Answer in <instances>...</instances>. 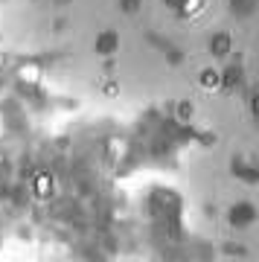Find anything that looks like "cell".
Instances as JSON below:
<instances>
[{
	"label": "cell",
	"mask_w": 259,
	"mask_h": 262,
	"mask_svg": "<svg viewBox=\"0 0 259 262\" xmlns=\"http://www.w3.org/2000/svg\"><path fill=\"white\" fill-rule=\"evenodd\" d=\"M53 175L50 172H35V178H32V192H35V198H41V201H47V198H53Z\"/></svg>",
	"instance_id": "1"
},
{
	"label": "cell",
	"mask_w": 259,
	"mask_h": 262,
	"mask_svg": "<svg viewBox=\"0 0 259 262\" xmlns=\"http://www.w3.org/2000/svg\"><path fill=\"white\" fill-rule=\"evenodd\" d=\"M204 6H207V3H204V0H180V15H184V18H198V15H204Z\"/></svg>",
	"instance_id": "2"
},
{
	"label": "cell",
	"mask_w": 259,
	"mask_h": 262,
	"mask_svg": "<svg viewBox=\"0 0 259 262\" xmlns=\"http://www.w3.org/2000/svg\"><path fill=\"white\" fill-rule=\"evenodd\" d=\"M201 88H204V91H219L221 88V73L219 70H204L201 73Z\"/></svg>",
	"instance_id": "3"
},
{
	"label": "cell",
	"mask_w": 259,
	"mask_h": 262,
	"mask_svg": "<svg viewBox=\"0 0 259 262\" xmlns=\"http://www.w3.org/2000/svg\"><path fill=\"white\" fill-rule=\"evenodd\" d=\"M210 50L216 53V56H227V53H230V38H227V35H219V38H213Z\"/></svg>",
	"instance_id": "4"
},
{
	"label": "cell",
	"mask_w": 259,
	"mask_h": 262,
	"mask_svg": "<svg viewBox=\"0 0 259 262\" xmlns=\"http://www.w3.org/2000/svg\"><path fill=\"white\" fill-rule=\"evenodd\" d=\"M178 114H180V120H187V117H192V102H180Z\"/></svg>",
	"instance_id": "5"
},
{
	"label": "cell",
	"mask_w": 259,
	"mask_h": 262,
	"mask_svg": "<svg viewBox=\"0 0 259 262\" xmlns=\"http://www.w3.org/2000/svg\"><path fill=\"white\" fill-rule=\"evenodd\" d=\"M137 6H140V0H122V9L128 12V15L131 12H137Z\"/></svg>",
	"instance_id": "6"
},
{
	"label": "cell",
	"mask_w": 259,
	"mask_h": 262,
	"mask_svg": "<svg viewBox=\"0 0 259 262\" xmlns=\"http://www.w3.org/2000/svg\"><path fill=\"white\" fill-rule=\"evenodd\" d=\"M111 47H114V35H105L99 41V50H111Z\"/></svg>",
	"instance_id": "7"
}]
</instances>
